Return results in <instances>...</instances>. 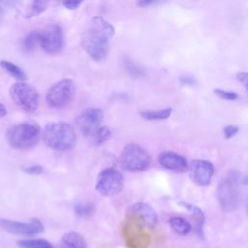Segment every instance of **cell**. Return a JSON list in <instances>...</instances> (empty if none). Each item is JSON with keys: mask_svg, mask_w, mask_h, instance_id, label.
I'll return each mask as SVG.
<instances>
[{"mask_svg": "<svg viewBox=\"0 0 248 248\" xmlns=\"http://www.w3.org/2000/svg\"><path fill=\"white\" fill-rule=\"evenodd\" d=\"M240 176V172L237 170H230L217 187L218 202L225 212L233 211L238 206Z\"/></svg>", "mask_w": 248, "mask_h": 248, "instance_id": "obj_3", "label": "cell"}, {"mask_svg": "<svg viewBox=\"0 0 248 248\" xmlns=\"http://www.w3.org/2000/svg\"><path fill=\"white\" fill-rule=\"evenodd\" d=\"M110 136H111V131L109 130V128H108L106 126H102L98 129V131L93 136L94 143L96 145H102L107 140H108Z\"/></svg>", "mask_w": 248, "mask_h": 248, "instance_id": "obj_25", "label": "cell"}, {"mask_svg": "<svg viewBox=\"0 0 248 248\" xmlns=\"http://www.w3.org/2000/svg\"><path fill=\"white\" fill-rule=\"evenodd\" d=\"M179 80H180L181 84H183V85H193L195 83V78L188 75L181 76L179 78Z\"/></svg>", "mask_w": 248, "mask_h": 248, "instance_id": "obj_32", "label": "cell"}, {"mask_svg": "<svg viewBox=\"0 0 248 248\" xmlns=\"http://www.w3.org/2000/svg\"><path fill=\"white\" fill-rule=\"evenodd\" d=\"M181 204L187 208L191 215L194 217L195 221H196V231L198 232V234L202 237L203 235V232H202V229H203V224H204V221H205V216H204V213L202 212V210L201 208H199L198 206L196 205H193V204H190L188 202H181Z\"/></svg>", "mask_w": 248, "mask_h": 248, "instance_id": "obj_17", "label": "cell"}, {"mask_svg": "<svg viewBox=\"0 0 248 248\" xmlns=\"http://www.w3.org/2000/svg\"><path fill=\"white\" fill-rule=\"evenodd\" d=\"M23 171L30 175H39L44 172V168L40 165H31L23 168Z\"/></svg>", "mask_w": 248, "mask_h": 248, "instance_id": "obj_28", "label": "cell"}, {"mask_svg": "<svg viewBox=\"0 0 248 248\" xmlns=\"http://www.w3.org/2000/svg\"><path fill=\"white\" fill-rule=\"evenodd\" d=\"M122 168L130 172H139L147 170L151 163L149 153L145 148L137 143L125 145L120 155Z\"/></svg>", "mask_w": 248, "mask_h": 248, "instance_id": "obj_5", "label": "cell"}, {"mask_svg": "<svg viewBox=\"0 0 248 248\" xmlns=\"http://www.w3.org/2000/svg\"><path fill=\"white\" fill-rule=\"evenodd\" d=\"M158 162L164 169L173 171H184L189 168L188 161L184 156L170 150L161 152L158 156Z\"/></svg>", "mask_w": 248, "mask_h": 248, "instance_id": "obj_15", "label": "cell"}, {"mask_svg": "<svg viewBox=\"0 0 248 248\" xmlns=\"http://www.w3.org/2000/svg\"><path fill=\"white\" fill-rule=\"evenodd\" d=\"M40 46L49 54L61 51L64 46V33L60 25L52 23L41 32Z\"/></svg>", "mask_w": 248, "mask_h": 248, "instance_id": "obj_10", "label": "cell"}, {"mask_svg": "<svg viewBox=\"0 0 248 248\" xmlns=\"http://www.w3.org/2000/svg\"><path fill=\"white\" fill-rule=\"evenodd\" d=\"M94 209L92 202H78L74 206V211L78 217H88L94 212Z\"/></svg>", "mask_w": 248, "mask_h": 248, "instance_id": "obj_24", "label": "cell"}, {"mask_svg": "<svg viewBox=\"0 0 248 248\" xmlns=\"http://www.w3.org/2000/svg\"><path fill=\"white\" fill-rule=\"evenodd\" d=\"M124 243L128 248H147L150 244V235L141 225L129 219L122 228Z\"/></svg>", "mask_w": 248, "mask_h": 248, "instance_id": "obj_9", "label": "cell"}, {"mask_svg": "<svg viewBox=\"0 0 248 248\" xmlns=\"http://www.w3.org/2000/svg\"><path fill=\"white\" fill-rule=\"evenodd\" d=\"M169 223L172 230L180 235H186L192 230L191 224L186 219L180 216H172L171 218H170Z\"/></svg>", "mask_w": 248, "mask_h": 248, "instance_id": "obj_18", "label": "cell"}, {"mask_svg": "<svg viewBox=\"0 0 248 248\" xmlns=\"http://www.w3.org/2000/svg\"><path fill=\"white\" fill-rule=\"evenodd\" d=\"M75 95V83L72 79L64 78L49 87L46 95V104L54 108L67 106Z\"/></svg>", "mask_w": 248, "mask_h": 248, "instance_id": "obj_8", "label": "cell"}, {"mask_svg": "<svg viewBox=\"0 0 248 248\" xmlns=\"http://www.w3.org/2000/svg\"><path fill=\"white\" fill-rule=\"evenodd\" d=\"M0 227L10 233L24 236L35 235L44 231V226L38 219H33L30 222L0 220Z\"/></svg>", "mask_w": 248, "mask_h": 248, "instance_id": "obj_14", "label": "cell"}, {"mask_svg": "<svg viewBox=\"0 0 248 248\" xmlns=\"http://www.w3.org/2000/svg\"><path fill=\"white\" fill-rule=\"evenodd\" d=\"M156 2L155 1H152V0H140L139 2H137V5L140 6V7H147V6H150V5H153L155 4Z\"/></svg>", "mask_w": 248, "mask_h": 248, "instance_id": "obj_33", "label": "cell"}, {"mask_svg": "<svg viewBox=\"0 0 248 248\" xmlns=\"http://www.w3.org/2000/svg\"><path fill=\"white\" fill-rule=\"evenodd\" d=\"M129 219L141 225L143 228H154L158 223L156 211L145 202H136L128 209Z\"/></svg>", "mask_w": 248, "mask_h": 248, "instance_id": "obj_12", "label": "cell"}, {"mask_svg": "<svg viewBox=\"0 0 248 248\" xmlns=\"http://www.w3.org/2000/svg\"><path fill=\"white\" fill-rule=\"evenodd\" d=\"M7 113H8V110H7L6 106L4 104L0 103V118L5 117L7 115Z\"/></svg>", "mask_w": 248, "mask_h": 248, "instance_id": "obj_34", "label": "cell"}, {"mask_svg": "<svg viewBox=\"0 0 248 248\" xmlns=\"http://www.w3.org/2000/svg\"><path fill=\"white\" fill-rule=\"evenodd\" d=\"M81 1H66V2H63L62 3V5L65 7V8H67V9H69V10H75V9H78L80 5H81Z\"/></svg>", "mask_w": 248, "mask_h": 248, "instance_id": "obj_31", "label": "cell"}, {"mask_svg": "<svg viewBox=\"0 0 248 248\" xmlns=\"http://www.w3.org/2000/svg\"><path fill=\"white\" fill-rule=\"evenodd\" d=\"M3 17H4V10H3V8L0 6V22L2 21Z\"/></svg>", "mask_w": 248, "mask_h": 248, "instance_id": "obj_35", "label": "cell"}, {"mask_svg": "<svg viewBox=\"0 0 248 248\" xmlns=\"http://www.w3.org/2000/svg\"><path fill=\"white\" fill-rule=\"evenodd\" d=\"M114 33V26L109 21L102 16H94L81 34V46L93 60L102 61L108 52L109 41Z\"/></svg>", "mask_w": 248, "mask_h": 248, "instance_id": "obj_1", "label": "cell"}, {"mask_svg": "<svg viewBox=\"0 0 248 248\" xmlns=\"http://www.w3.org/2000/svg\"><path fill=\"white\" fill-rule=\"evenodd\" d=\"M41 43V32L40 31H31L29 32L22 41V49L26 53H30L35 50L37 46H40Z\"/></svg>", "mask_w": 248, "mask_h": 248, "instance_id": "obj_20", "label": "cell"}, {"mask_svg": "<svg viewBox=\"0 0 248 248\" xmlns=\"http://www.w3.org/2000/svg\"><path fill=\"white\" fill-rule=\"evenodd\" d=\"M242 183L245 185H248V175L245 176L244 178H242Z\"/></svg>", "mask_w": 248, "mask_h": 248, "instance_id": "obj_36", "label": "cell"}, {"mask_svg": "<svg viewBox=\"0 0 248 248\" xmlns=\"http://www.w3.org/2000/svg\"><path fill=\"white\" fill-rule=\"evenodd\" d=\"M47 5H48V2L46 1H44V0H36V1H33L31 3V6H30V10L29 12L26 14V17H33V16H36L38 15H40L41 13H43L46 8H47Z\"/></svg>", "mask_w": 248, "mask_h": 248, "instance_id": "obj_26", "label": "cell"}, {"mask_svg": "<svg viewBox=\"0 0 248 248\" xmlns=\"http://www.w3.org/2000/svg\"><path fill=\"white\" fill-rule=\"evenodd\" d=\"M172 108L170 107L158 110H141L140 116L146 120H164L171 115Z\"/></svg>", "mask_w": 248, "mask_h": 248, "instance_id": "obj_21", "label": "cell"}, {"mask_svg": "<svg viewBox=\"0 0 248 248\" xmlns=\"http://www.w3.org/2000/svg\"><path fill=\"white\" fill-rule=\"evenodd\" d=\"M122 64L124 69L133 77L135 78H142L145 76L143 69L139 66L134 60L129 57H124L122 60Z\"/></svg>", "mask_w": 248, "mask_h": 248, "instance_id": "obj_23", "label": "cell"}, {"mask_svg": "<svg viewBox=\"0 0 248 248\" xmlns=\"http://www.w3.org/2000/svg\"><path fill=\"white\" fill-rule=\"evenodd\" d=\"M124 186L122 173L113 167L103 169L96 179V191L105 197H111L119 194Z\"/></svg>", "mask_w": 248, "mask_h": 248, "instance_id": "obj_7", "label": "cell"}, {"mask_svg": "<svg viewBox=\"0 0 248 248\" xmlns=\"http://www.w3.org/2000/svg\"><path fill=\"white\" fill-rule=\"evenodd\" d=\"M0 66L2 69H4L9 75H11L13 78L17 79L18 81H24L27 78L26 74L24 71L18 67L17 65L14 64L13 62L9 60H1L0 61Z\"/></svg>", "mask_w": 248, "mask_h": 248, "instance_id": "obj_19", "label": "cell"}, {"mask_svg": "<svg viewBox=\"0 0 248 248\" xmlns=\"http://www.w3.org/2000/svg\"><path fill=\"white\" fill-rule=\"evenodd\" d=\"M239 131V128L235 125H228L224 128L223 132H224V137L226 139H231L233 136H235Z\"/></svg>", "mask_w": 248, "mask_h": 248, "instance_id": "obj_29", "label": "cell"}, {"mask_svg": "<svg viewBox=\"0 0 248 248\" xmlns=\"http://www.w3.org/2000/svg\"><path fill=\"white\" fill-rule=\"evenodd\" d=\"M188 169L192 180L197 185L204 187L210 184L215 170L210 161L202 159L193 160Z\"/></svg>", "mask_w": 248, "mask_h": 248, "instance_id": "obj_13", "label": "cell"}, {"mask_svg": "<svg viewBox=\"0 0 248 248\" xmlns=\"http://www.w3.org/2000/svg\"><path fill=\"white\" fill-rule=\"evenodd\" d=\"M41 136V128L35 122H21L15 124L6 132V139L10 146L15 149L25 150L35 146Z\"/></svg>", "mask_w": 248, "mask_h": 248, "instance_id": "obj_4", "label": "cell"}, {"mask_svg": "<svg viewBox=\"0 0 248 248\" xmlns=\"http://www.w3.org/2000/svg\"><path fill=\"white\" fill-rule=\"evenodd\" d=\"M17 245L20 248H54L49 241L42 238L20 239L17 241Z\"/></svg>", "mask_w": 248, "mask_h": 248, "instance_id": "obj_22", "label": "cell"}, {"mask_svg": "<svg viewBox=\"0 0 248 248\" xmlns=\"http://www.w3.org/2000/svg\"><path fill=\"white\" fill-rule=\"evenodd\" d=\"M214 94L216 96H218L219 98L223 99V100L234 101V100L238 99V95L234 91L226 90V89H222V88H215L214 89Z\"/></svg>", "mask_w": 248, "mask_h": 248, "instance_id": "obj_27", "label": "cell"}, {"mask_svg": "<svg viewBox=\"0 0 248 248\" xmlns=\"http://www.w3.org/2000/svg\"><path fill=\"white\" fill-rule=\"evenodd\" d=\"M58 248H86V241L80 233L69 232L61 238Z\"/></svg>", "mask_w": 248, "mask_h": 248, "instance_id": "obj_16", "label": "cell"}, {"mask_svg": "<svg viewBox=\"0 0 248 248\" xmlns=\"http://www.w3.org/2000/svg\"><path fill=\"white\" fill-rule=\"evenodd\" d=\"M43 140L46 146L56 151H67L76 142V132L74 127L64 121H53L47 123L43 130Z\"/></svg>", "mask_w": 248, "mask_h": 248, "instance_id": "obj_2", "label": "cell"}, {"mask_svg": "<svg viewBox=\"0 0 248 248\" xmlns=\"http://www.w3.org/2000/svg\"><path fill=\"white\" fill-rule=\"evenodd\" d=\"M237 79L238 81L243 85V87L246 90L247 97H248V73L246 72H240L237 74Z\"/></svg>", "mask_w": 248, "mask_h": 248, "instance_id": "obj_30", "label": "cell"}, {"mask_svg": "<svg viewBox=\"0 0 248 248\" xmlns=\"http://www.w3.org/2000/svg\"><path fill=\"white\" fill-rule=\"evenodd\" d=\"M9 93L14 103L26 112H34L39 108L40 96L37 89L24 81L14 83Z\"/></svg>", "mask_w": 248, "mask_h": 248, "instance_id": "obj_6", "label": "cell"}, {"mask_svg": "<svg viewBox=\"0 0 248 248\" xmlns=\"http://www.w3.org/2000/svg\"><path fill=\"white\" fill-rule=\"evenodd\" d=\"M104 114L99 108H88L83 110L76 119V124L78 130L85 137H92L101 127Z\"/></svg>", "mask_w": 248, "mask_h": 248, "instance_id": "obj_11", "label": "cell"}]
</instances>
